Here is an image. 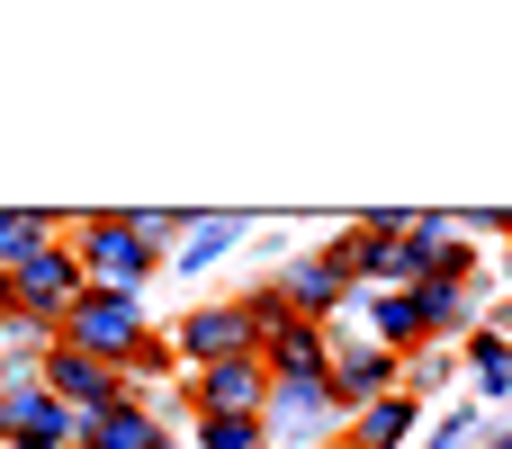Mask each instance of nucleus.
<instances>
[{
    "instance_id": "f257e3e1",
    "label": "nucleus",
    "mask_w": 512,
    "mask_h": 449,
    "mask_svg": "<svg viewBox=\"0 0 512 449\" xmlns=\"http://www.w3.org/2000/svg\"><path fill=\"white\" fill-rule=\"evenodd\" d=\"M63 351L108 360V369H162V342L144 333V306H135V297H108V288H90V297L63 315Z\"/></svg>"
},
{
    "instance_id": "f03ea898",
    "label": "nucleus",
    "mask_w": 512,
    "mask_h": 449,
    "mask_svg": "<svg viewBox=\"0 0 512 449\" xmlns=\"http://www.w3.org/2000/svg\"><path fill=\"white\" fill-rule=\"evenodd\" d=\"M72 261H81V279L108 288V297H135V288L153 279V243H144L135 225H81V234H72Z\"/></svg>"
},
{
    "instance_id": "7ed1b4c3",
    "label": "nucleus",
    "mask_w": 512,
    "mask_h": 449,
    "mask_svg": "<svg viewBox=\"0 0 512 449\" xmlns=\"http://www.w3.org/2000/svg\"><path fill=\"white\" fill-rule=\"evenodd\" d=\"M81 297H90V279H81V261H72L63 243H45L27 270H9V306H18V315H36V324H45V315L63 324Z\"/></svg>"
},
{
    "instance_id": "20e7f679",
    "label": "nucleus",
    "mask_w": 512,
    "mask_h": 449,
    "mask_svg": "<svg viewBox=\"0 0 512 449\" xmlns=\"http://www.w3.org/2000/svg\"><path fill=\"white\" fill-rule=\"evenodd\" d=\"M324 378H333L342 414H360V405H387V396H405V360H396L387 342H342V351L324 360Z\"/></svg>"
},
{
    "instance_id": "39448f33",
    "label": "nucleus",
    "mask_w": 512,
    "mask_h": 449,
    "mask_svg": "<svg viewBox=\"0 0 512 449\" xmlns=\"http://www.w3.org/2000/svg\"><path fill=\"white\" fill-rule=\"evenodd\" d=\"M279 297L306 315V324H324V315H342V306H360V270L342 261V252H306V261H288V279H279Z\"/></svg>"
},
{
    "instance_id": "423d86ee",
    "label": "nucleus",
    "mask_w": 512,
    "mask_h": 449,
    "mask_svg": "<svg viewBox=\"0 0 512 449\" xmlns=\"http://www.w3.org/2000/svg\"><path fill=\"white\" fill-rule=\"evenodd\" d=\"M0 423H9V449H72L81 441V414L63 396H45V387H9Z\"/></svg>"
},
{
    "instance_id": "0eeeda50",
    "label": "nucleus",
    "mask_w": 512,
    "mask_h": 449,
    "mask_svg": "<svg viewBox=\"0 0 512 449\" xmlns=\"http://www.w3.org/2000/svg\"><path fill=\"white\" fill-rule=\"evenodd\" d=\"M198 405H207V423H261L270 414V369L261 360H216V369H198Z\"/></svg>"
},
{
    "instance_id": "6e6552de",
    "label": "nucleus",
    "mask_w": 512,
    "mask_h": 449,
    "mask_svg": "<svg viewBox=\"0 0 512 449\" xmlns=\"http://www.w3.org/2000/svg\"><path fill=\"white\" fill-rule=\"evenodd\" d=\"M171 351H180V360H198V369H216V360H261V351H252V315H243V306H198V315L171 333Z\"/></svg>"
},
{
    "instance_id": "1a4fd4ad",
    "label": "nucleus",
    "mask_w": 512,
    "mask_h": 449,
    "mask_svg": "<svg viewBox=\"0 0 512 449\" xmlns=\"http://www.w3.org/2000/svg\"><path fill=\"white\" fill-rule=\"evenodd\" d=\"M45 396H63L72 414H108L117 405V369L81 360V351H45Z\"/></svg>"
},
{
    "instance_id": "9d476101",
    "label": "nucleus",
    "mask_w": 512,
    "mask_h": 449,
    "mask_svg": "<svg viewBox=\"0 0 512 449\" xmlns=\"http://www.w3.org/2000/svg\"><path fill=\"white\" fill-rule=\"evenodd\" d=\"M342 414V396H333V378H270V432H324Z\"/></svg>"
},
{
    "instance_id": "9b49d317",
    "label": "nucleus",
    "mask_w": 512,
    "mask_h": 449,
    "mask_svg": "<svg viewBox=\"0 0 512 449\" xmlns=\"http://www.w3.org/2000/svg\"><path fill=\"white\" fill-rule=\"evenodd\" d=\"M369 342H387L396 360L432 342V315H423V288L414 297H369Z\"/></svg>"
},
{
    "instance_id": "f8f14e48",
    "label": "nucleus",
    "mask_w": 512,
    "mask_h": 449,
    "mask_svg": "<svg viewBox=\"0 0 512 449\" xmlns=\"http://www.w3.org/2000/svg\"><path fill=\"white\" fill-rule=\"evenodd\" d=\"M414 423H423L414 396H387V405H360L342 441H351V449H405V441H414Z\"/></svg>"
},
{
    "instance_id": "ddd939ff",
    "label": "nucleus",
    "mask_w": 512,
    "mask_h": 449,
    "mask_svg": "<svg viewBox=\"0 0 512 449\" xmlns=\"http://www.w3.org/2000/svg\"><path fill=\"white\" fill-rule=\"evenodd\" d=\"M81 441L90 449H162V423L135 414V405H108V414H81Z\"/></svg>"
},
{
    "instance_id": "4468645a",
    "label": "nucleus",
    "mask_w": 512,
    "mask_h": 449,
    "mask_svg": "<svg viewBox=\"0 0 512 449\" xmlns=\"http://www.w3.org/2000/svg\"><path fill=\"white\" fill-rule=\"evenodd\" d=\"M468 378H477V396H512V333L504 324H486L468 342Z\"/></svg>"
},
{
    "instance_id": "2eb2a0df",
    "label": "nucleus",
    "mask_w": 512,
    "mask_h": 449,
    "mask_svg": "<svg viewBox=\"0 0 512 449\" xmlns=\"http://www.w3.org/2000/svg\"><path fill=\"white\" fill-rule=\"evenodd\" d=\"M243 243V216H207V225H189L180 234V270H207L216 252H234Z\"/></svg>"
},
{
    "instance_id": "dca6fc26",
    "label": "nucleus",
    "mask_w": 512,
    "mask_h": 449,
    "mask_svg": "<svg viewBox=\"0 0 512 449\" xmlns=\"http://www.w3.org/2000/svg\"><path fill=\"white\" fill-rule=\"evenodd\" d=\"M45 243H54V234H45L36 216H0V270H27Z\"/></svg>"
},
{
    "instance_id": "f3484780",
    "label": "nucleus",
    "mask_w": 512,
    "mask_h": 449,
    "mask_svg": "<svg viewBox=\"0 0 512 449\" xmlns=\"http://www.w3.org/2000/svg\"><path fill=\"white\" fill-rule=\"evenodd\" d=\"M423 315H432V333H468V288H432L423 279Z\"/></svg>"
},
{
    "instance_id": "a211bd4d",
    "label": "nucleus",
    "mask_w": 512,
    "mask_h": 449,
    "mask_svg": "<svg viewBox=\"0 0 512 449\" xmlns=\"http://www.w3.org/2000/svg\"><path fill=\"white\" fill-rule=\"evenodd\" d=\"M198 449H270V423H198Z\"/></svg>"
},
{
    "instance_id": "6ab92c4d",
    "label": "nucleus",
    "mask_w": 512,
    "mask_h": 449,
    "mask_svg": "<svg viewBox=\"0 0 512 449\" xmlns=\"http://www.w3.org/2000/svg\"><path fill=\"white\" fill-rule=\"evenodd\" d=\"M477 441V414H441L432 432H423V449H468Z\"/></svg>"
},
{
    "instance_id": "aec40b11",
    "label": "nucleus",
    "mask_w": 512,
    "mask_h": 449,
    "mask_svg": "<svg viewBox=\"0 0 512 449\" xmlns=\"http://www.w3.org/2000/svg\"><path fill=\"white\" fill-rule=\"evenodd\" d=\"M495 449H512V423H504V432H495Z\"/></svg>"
},
{
    "instance_id": "412c9836",
    "label": "nucleus",
    "mask_w": 512,
    "mask_h": 449,
    "mask_svg": "<svg viewBox=\"0 0 512 449\" xmlns=\"http://www.w3.org/2000/svg\"><path fill=\"white\" fill-rule=\"evenodd\" d=\"M0 306H9V270H0Z\"/></svg>"
},
{
    "instance_id": "4be33fe9",
    "label": "nucleus",
    "mask_w": 512,
    "mask_h": 449,
    "mask_svg": "<svg viewBox=\"0 0 512 449\" xmlns=\"http://www.w3.org/2000/svg\"><path fill=\"white\" fill-rule=\"evenodd\" d=\"M72 449H90V441H72Z\"/></svg>"
},
{
    "instance_id": "5701e85b",
    "label": "nucleus",
    "mask_w": 512,
    "mask_h": 449,
    "mask_svg": "<svg viewBox=\"0 0 512 449\" xmlns=\"http://www.w3.org/2000/svg\"><path fill=\"white\" fill-rule=\"evenodd\" d=\"M504 234H512V225H504Z\"/></svg>"
}]
</instances>
